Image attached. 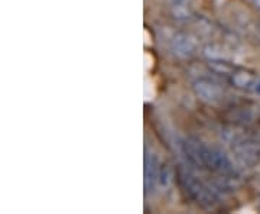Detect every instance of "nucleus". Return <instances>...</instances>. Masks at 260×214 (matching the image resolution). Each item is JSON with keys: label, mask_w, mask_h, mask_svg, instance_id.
<instances>
[{"label": "nucleus", "mask_w": 260, "mask_h": 214, "mask_svg": "<svg viewBox=\"0 0 260 214\" xmlns=\"http://www.w3.org/2000/svg\"><path fill=\"white\" fill-rule=\"evenodd\" d=\"M250 2L254 5V6H257V8L260 9V0H250Z\"/></svg>", "instance_id": "obj_11"}, {"label": "nucleus", "mask_w": 260, "mask_h": 214, "mask_svg": "<svg viewBox=\"0 0 260 214\" xmlns=\"http://www.w3.org/2000/svg\"><path fill=\"white\" fill-rule=\"evenodd\" d=\"M254 91L257 94H260V78L257 80V83H256V87H254Z\"/></svg>", "instance_id": "obj_10"}, {"label": "nucleus", "mask_w": 260, "mask_h": 214, "mask_svg": "<svg viewBox=\"0 0 260 214\" xmlns=\"http://www.w3.org/2000/svg\"><path fill=\"white\" fill-rule=\"evenodd\" d=\"M257 80H259L257 75L253 74L251 71H247V70H239L232 74V83L234 84V87H237L240 90H247V91L253 90L254 91Z\"/></svg>", "instance_id": "obj_7"}, {"label": "nucleus", "mask_w": 260, "mask_h": 214, "mask_svg": "<svg viewBox=\"0 0 260 214\" xmlns=\"http://www.w3.org/2000/svg\"><path fill=\"white\" fill-rule=\"evenodd\" d=\"M172 168L169 165H162L160 168V174H159V181H158V187L159 188H168L169 184L172 182Z\"/></svg>", "instance_id": "obj_8"}, {"label": "nucleus", "mask_w": 260, "mask_h": 214, "mask_svg": "<svg viewBox=\"0 0 260 214\" xmlns=\"http://www.w3.org/2000/svg\"><path fill=\"white\" fill-rule=\"evenodd\" d=\"M169 2H171L172 8H175V6H189V3H191V0H169Z\"/></svg>", "instance_id": "obj_9"}, {"label": "nucleus", "mask_w": 260, "mask_h": 214, "mask_svg": "<svg viewBox=\"0 0 260 214\" xmlns=\"http://www.w3.org/2000/svg\"><path fill=\"white\" fill-rule=\"evenodd\" d=\"M197 49H198L197 39L191 35H188V34H184V32L177 34L171 41L172 54L178 58H181V59L192 58L197 54Z\"/></svg>", "instance_id": "obj_5"}, {"label": "nucleus", "mask_w": 260, "mask_h": 214, "mask_svg": "<svg viewBox=\"0 0 260 214\" xmlns=\"http://www.w3.org/2000/svg\"><path fill=\"white\" fill-rule=\"evenodd\" d=\"M181 146L186 158L192 164L198 167L201 165L203 168H207L215 174H218L220 179L229 182L239 178L237 169L234 168L230 158L218 148L207 146L204 143L192 139L182 140Z\"/></svg>", "instance_id": "obj_1"}, {"label": "nucleus", "mask_w": 260, "mask_h": 214, "mask_svg": "<svg viewBox=\"0 0 260 214\" xmlns=\"http://www.w3.org/2000/svg\"><path fill=\"white\" fill-rule=\"evenodd\" d=\"M160 168H162V164H160L158 155L152 150H146V154H145V188H146V193L153 191V188L158 187Z\"/></svg>", "instance_id": "obj_6"}, {"label": "nucleus", "mask_w": 260, "mask_h": 214, "mask_svg": "<svg viewBox=\"0 0 260 214\" xmlns=\"http://www.w3.org/2000/svg\"><path fill=\"white\" fill-rule=\"evenodd\" d=\"M230 145L237 162L244 167H253L260 161V142L257 139L237 135L230 140Z\"/></svg>", "instance_id": "obj_2"}, {"label": "nucleus", "mask_w": 260, "mask_h": 214, "mask_svg": "<svg viewBox=\"0 0 260 214\" xmlns=\"http://www.w3.org/2000/svg\"><path fill=\"white\" fill-rule=\"evenodd\" d=\"M182 182L185 186L186 191L191 194L197 203H200L204 207H213L217 203L215 194L211 191V188L205 186L201 179L186 172V174H182Z\"/></svg>", "instance_id": "obj_3"}, {"label": "nucleus", "mask_w": 260, "mask_h": 214, "mask_svg": "<svg viewBox=\"0 0 260 214\" xmlns=\"http://www.w3.org/2000/svg\"><path fill=\"white\" fill-rule=\"evenodd\" d=\"M194 93L200 100L215 104L223 99V88L210 78H200L194 83Z\"/></svg>", "instance_id": "obj_4"}]
</instances>
